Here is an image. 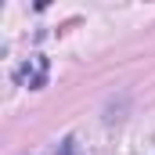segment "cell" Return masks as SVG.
Wrapping results in <instances>:
<instances>
[{
    "label": "cell",
    "mask_w": 155,
    "mask_h": 155,
    "mask_svg": "<svg viewBox=\"0 0 155 155\" xmlns=\"http://www.w3.org/2000/svg\"><path fill=\"white\" fill-rule=\"evenodd\" d=\"M58 155H79L76 141H72V137H65V141H61V148H58Z\"/></svg>",
    "instance_id": "obj_1"
}]
</instances>
